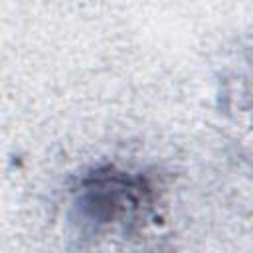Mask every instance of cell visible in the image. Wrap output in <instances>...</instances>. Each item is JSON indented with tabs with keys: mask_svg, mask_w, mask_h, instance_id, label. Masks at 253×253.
Instances as JSON below:
<instances>
[{
	"mask_svg": "<svg viewBox=\"0 0 253 253\" xmlns=\"http://www.w3.org/2000/svg\"><path fill=\"white\" fill-rule=\"evenodd\" d=\"M150 188L140 178L125 174H95L79 192V213L97 225H107L130 217L142 206H148Z\"/></svg>",
	"mask_w": 253,
	"mask_h": 253,
	"instance_id": "obj_1",
	"label": "cell"
}]
</instances>
